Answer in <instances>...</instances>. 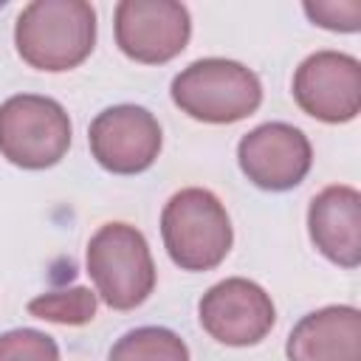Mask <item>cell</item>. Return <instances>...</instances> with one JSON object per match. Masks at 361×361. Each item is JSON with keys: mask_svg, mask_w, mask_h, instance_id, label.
<instances>
[{"mask_svg": "<svg viewBox=\"0 0 361 361\" xmlns=\"http://www.w3.org/2000/svg\"><path fill=\"white\" fill-rule=\"evenodd\" d=\"M14 45L37 71H71L96 45V8L85 0H34L14 23Z\"/></svg>", "mask_w": 361, "mask_h": 361, "instance_id": "cell-1", "label": "cell"}, {"mask_svg": "<svg viewBox=\"0 0 361 361\" xmlns=\"http://www.w3.org/2000/svg\"><path fill=\"white\" fill-rule=\"evenodd\" d=\"M161 237L180 271L217 268L234 243L231 220L217 195L200 186L175 192L161 212Z\"/></svg>", "mask_w": 361, "mask_h": 361, "instance_id": "cell-2", "label": "cell"}, {"mask_svg": "<svg viewBox=\"0 0 361 361\" xmlns=\"http://www.w3.org/2000/svg\"><path fill=\"white\" fill-rule=\"evenodd\" d=\"M172 102L189 118L234 124L262 104V85L251 68L234 59H197L172 79Z\"/></svg>", "mask_w": 361, "mask_h": 361, "instance_id": "cell-3", "label": "cell"}, {"mask_svg": "<svg viewBox=\"0 0 361 361\" xmlns=\"http://www.w3.org/2000/svg\"><path fill=\"white\" fill-rule=\"evenodd\" d=\"M87 274L113 310H133L155 288V262L144 234L130 223H104L87 243Z\"/></svg>", "mask_w": 361, "mask_h": 361, "instance_id": "cell-4", "label": "cell"}, {"mask_svg": "<svg viewBox=\"0 0 361 361\" xmlns=\"http://www.w3.org/2000/svg\"><path fill=\"white\" fill-rule=\"evenodd\" d=\"M71 147V118L56 99L17 93L0 104V155L23 169H48Z\"/></svg>", "mask_w": 361, "mask_h": 361, "instance_id": "cell-5", "label": "cell"}, {"mask_svg": "<svg viewBox=\"0 0 361 361\" xmlns=\"http://www.w3.org/2000/svg\"><path fill=\"white\" fill-rule=\"evenodd\" d=\"M116 45L141 65L175 59L192 34V17L175 0H121L113 14Z\"/></svg>", "mask_w": 361, "mask_h": 361, "instance_id": "cell-6", "label": "cell"}, {"mask_svg": "<svg viewBox=\"0 0 361 361\" xmlns=\"http://www.w3.org/2000/svg\"><path fill=\"white\" fill-rule=\"evenodd\" d=\"M87 144L102 169L113 175H138L155 164L164 135L158 118L147 107L113 104L90 121Z\"/></svg>", "mask_w": 361, "mask_h": 361, "instance_id": "cell-7", "label": "cell"}, {"mask_svg": "<svg viewBox=\"0 0 361 361\" xmlns=\"http://www.w3.org/2000/svg\"><path fill=\"white\" fill-rule=\"evenodd\" d=\"M197 319L214 341L228 347H251L271 333L276 307L265 288H259L257 282L228 276L200 296Z\"/></svg>", "mask_w": 361, "mask_h": 361, "instance_id": "cell-8", "label": "cell"}, {"mask_svg": "<svg viewBox=\"0 0 361 361\" xmlns=\"http://www.w3.org/2000/svg\"><path fill=\"white\" fill-rule=\"evenodd\" d=\"M293 99L302 113L344 124L361 110V62L341 51H316L293 73Z\"/></svg>", "mask_w": 361, "mask_h": 361, "instance_id": "cell-9", "label": "cell"}, {"mask_svg": "<svg viewBox=\"0 0 361 361\" xmlns=\"http://www.w3.org/2000/svg\"><path fill=\"white\" fill-rule=\"evenodd\" d=\"M237 164L254 186L265 192H288L310 172L313 147L299 127L268 121L240 138Z\"/></svg>", "mask_w": 361, "mask_h": 361, "instance_id": "cell-10", "label": "cell"}, {"mask_svg": "<svg viewBox=\"0 0 361 361\" xmlns=\"http://www.w3.org/2000/svg\"><path fill=\"white\" fill-rule=\"evenodd\" d=\"M307 231L319 254L341 268L361 262V195L353 186L336 183L322 189L307 209Z\"/></svg>", "mask_w": 361, "mask_h": 361, "instance_id": "cell-11", "label": "cell"}, {"mask_svg": "<svg viewBox=\"0 0 361 361\" xmlns=\"http://www.w3.org/2000/svg\"><path fill=\"white\" fill-rule=\"evenodd\" d=\"M288 361H361V313L327 305L296 322L285 341Z\"/></svg>", "mask_w": 361, "mask_h": 361, "instance_id": "cell-12", "label": "cell"}, {"mask_svg": "<svg viewBox=\"0 0 361 361\" xmlns=\"http://www.w3.org/2000/svg\"><path fill=\"white\" fill-rule=\"evenodd\" d=\"M107 361H189V347L169 327H135L113 344Z\"/></svg>", "mask_w": 361, "mask_h": 361, "instance_id": "cell-13", "label": "cell"}, {"mask_svg": "<svg viewBox=\"0 0 361 361\" xmlns=\"http://www.w3.org/2000/svg\"><path fill=\"white\" fill-rule=\"evenodd\" d=\"M28 313L42 322L54 324H87L96 316V293L85 285L65 288V290H48L28 302Z\"/></svg>", "mask_w": 361, "mask_h": 361, "instance_id": "cell-14", "label": "cell"}, {"mask_svg": "<svg viewBox=\"0 0 361 361\" xmlns=\"http://www.w3.org/2000/svg\"><path fill=\"white\" fill-rule=\"evenodd\" d=\"M0 361H59V347L42 330L17 327L0 336Z\"/></svg>", "mask_w": 361, "mask_h": 361, "instance_id": "cell-15", "label": "cell"}, {"mask_svg": "<svg viewBox=\"0 0 361 361\" xmlns=\"http://www.w3.org/2000/svg\"><path fill=\"white\" fill-rule=\"evenodd\" d=\"M305 14L327 28V31H341V34H353L361 28V3L358 0H316V3H305L302 6Z\"/></svg>", "mask_w": 361, "mask_h": 361, "instance_id": "cell-16", "label": "cell"}]
</instances>
